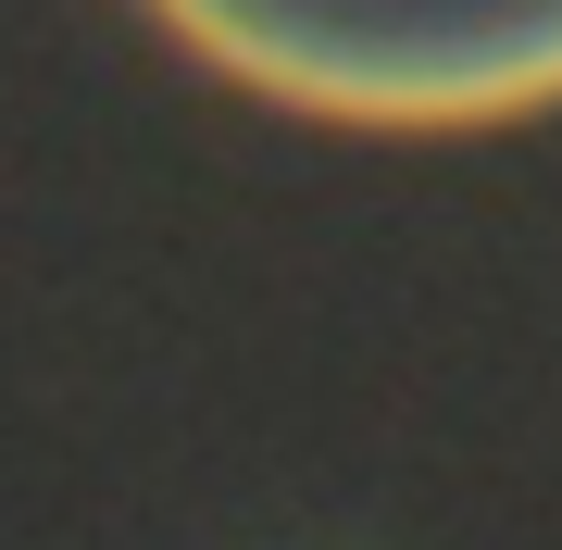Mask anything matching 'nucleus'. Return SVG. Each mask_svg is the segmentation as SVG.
Masks as SVG:
<instances>
[{"instance_id":"obj_1","label":"nucleus","mask_w":562,"mask_h":550,"mask_svg":"<svg viewBox=\"0 0 562 550\" xmlns=\"http://www.w3.org/2000/svg\"><path fill=\"white\" fill-rule=\"evenodd\" d=\"M250 101L375 138H462L562 101V0H150Z\"/></svg>"}]
</instances>
